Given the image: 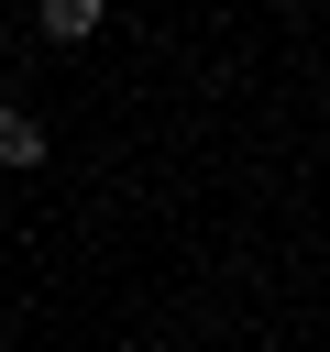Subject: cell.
Masks as SVG:
<instances>
[{"label": "cell", "instance_id": "1", "mask_svg": "<svg viewBox=\"0 0 330 352\" xmlns=\"http://www.w3.org/2000/svg\"><path fill=\"white\" fill-rule=\"evenodd\" d=\"M33 154H44V121H33V110H11V99H0V165H33Z\"/></svg>", "mask_w": 330, "mask_h": 352}, {"label": "cell", "instance_id": "2", "mask_svg": "<svg viewBox=\"0 0 330 352\" xmlns=\"http://www.w3.org/2000/svg\"><path fill=\"white\" fill-rule=\"evenodd\" d=\"M44 33H55V44H77V33H99V0H44Z\"/></svg>", "mask_w": 330, "mask_h": 352}]
</instances>
